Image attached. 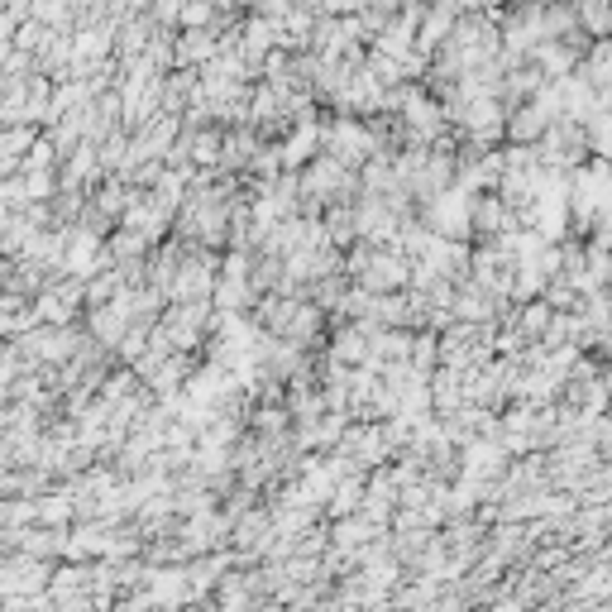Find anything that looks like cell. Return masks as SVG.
Segmentation results:
<instances>
[{"mask_svg":"<svg viewBox=\"0 0 612 612\" xmlns=\"http://www.w3.org/2000/svg\"><path fill=\"white\" fill-rule=\"evenodd\" d=\"M574 15L589 39H612V0H574Z\"/></svg>","mask_w":612,"mask_h":612,"instance_id":"obj_1","label":"cell"},{"mask_svg":"<svg viewBox=\"0 0 612 612\" xmlns=\"http://www.w3.org/2000/svg\"><path fill=\"white\" fill-rule=\"evenodd\" d=\"M211 34H206V29H197V34H187V39H182V58H187V63H197V58H211Z\"/></svg>","mask_w":612,"mask_h":612,"instance_id":"obj_3","label":"cell"},{"mask_svg":"<svg viewBox=\"0 0 612 612\" xmlns=\"http://www.w3.org/2000/svg\"><path fill=\"white\" fill-rule=\"evenodd\" d=\"M335 359H340V364H359V359H364V335H359V326L335 335Z\"/></svg>","mask_w":612,"mask_h":612,"instance_id":"obj_2","label":"cell"}]
</instances>
